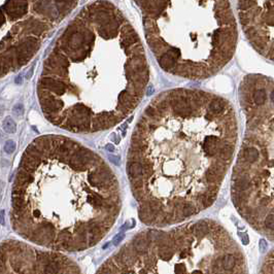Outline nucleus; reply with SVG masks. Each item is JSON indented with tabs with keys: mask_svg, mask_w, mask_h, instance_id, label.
<instances>
[{
	"mask_svg": "<svg viewBox=\"0 0 274 274\" xmlns=\"http://www.w3.org/2000/svg\"><path fill=\"white\" fill-rule=\"evenodd\" d=\"M140 37L113 3L86 5L45 60L37 96L45 117L75 133L113 127L133 111L148 84Z\"/></svg>",
	"mask_w": 274,
	"mask_h": 274,
	"instance_id": "nucleus-1",
	"label": "nucleus"
},
{
	"mask_svg": "<svg viewBox=\"0 0 274 274\" xmlns=\"http://www.w3.org/2000/svg\"><path fill=\"white\" fill-rule=\"evenodd\" d=\"M140 9L148 46L167 73L207 79L234 56L238 29L229 0H150Z\"/></svg>",
	"mask_w": 274,
	"mask_h": 274,
	"instance_id": "nucleus-2",
	"label": "nucleus"
},
{
	"mask_svg": "<svg viewBox=\"0 0 274 274\" xmlns=\"http://www.w3.org/2000/svg\"><path fill=\"white\" fill-rule=\"evenodd\" d=\"M77 1L6 0L1 9V76L26 65Z\"/></svg>",
	"mask_w": 274,
	"mask_h": 274,
	"instance_id": "nucleus-3",
	"label": "nucleus"
},
{
	"mask_svg": "<svg viewBox=\"0 0 274 274\" xmlns=\"http://www.w3.org/2000/svg\"><path fill=\"white\" fill-rule=\"evenodd\" d=\"M240 25L250 46L274 62V0H236Z\"/></svg>",
	"mask_w": 274,
	"mask_h": 274,
	"instance_id": "nucleus-4",
	"label": "nucleus"
},
{
	"mask_svg": "<svg viewBox=\"0 0 274 274\" xmlns=\"http://www.w3.org/2000/svg\"><path fill=\"white\" fill-rule=\"evenodd\" d=\"M151 243L153 242L147 238V232H143L135 236L133 240H132L131 244L139 255H145V253H147Z\"/></svg>",
	"mask_w": 274,
	"mask_h": 274,
	"instance_id": "nucleus-5",
	"label": "nucleus"
},
{
	"mask_svg": "<svg viewBox=\"0 0 274 274\" xmlns=\"http://www.w3.org/2000/svg\"><path fill=\"white\" fill-rule=\"evenodd\" d=\"M127 173L130 181L135 179L144 178L143 165L137 160H128L127 163Z\"/></svg>",
	"mask_w": 274,
	"mask_h": 274,
	"instance_id": "nucleus-6",
	"label": "nucleus"
},
{
	"mask_svg": "<svg viewBox=\"0 0 274 274\" xmlns=\"http://www.w3.org/2000/svg\"><path fill=\"white\" fill-rule=\"evenodd\" d=\"M191 232L196 237L201 238L209 232V225L204 221H200L191 227Z\"/></svg>",
	"mask_w": 274,
	"mask_h": 274,
	"instance_id": "nucleus-7",
	"label": "nucleus"
},
{
	"mask_svg": "<svg viewBox=\"0 0 274 274\" xmlns=\"http://www.w3.org/2000/svg\"><path fill=\"white\" fill-rule=\"evenodd\" d=\"M235 187L237 188L238 191H245L250 187V180L245 175H238L237 177L234 178Z\"/></svg>",
	"mask_w": 274,
	"mask_h": 274,
	"instance_id": "nucleus-8",
	"label": "nucleus"
},
{
	"mask_svg": "<svg viewBox=\"0 0 274 274\" xmlns=\"http://www.w3.org/2000/svg\"><path fill=\"white\" fill-rule=\"evenodd\" d=\"M235 264H236V259L233 255L228 253V255H226L224 258H223V268H224V270H226V271L232 270L235 267Z\"/></svg>",
	"mask_w": 274,
	"mask_h": 274,
	"instance_id": "nucleus-9",
	"label": "nucleus"
},
{
	"mask_svg": "<svg viewBox=\"0 0 274 274\" xmlns=\"http://www.w3.org/2000/svg\"><path fill=\"white\" fill-rule=\"evenodd\" d=\"M3 129L7 133H15L16 132V123L12 118H6L3 122Z\"/></svg>",
	"mask_w": 274,
	"mask_h": 274,
	"instance_id": "nucleus-10",
	"label": "nucleus"
},
{
	"mask_svg": "<svg viewBox=\"0 0 274 274\" xmlns=\"http://www.w3.org/2000/svg\"><path fill=\"white\" fill-rule=\"evenodd\" d=\"M265 227L269 230H274V212L269 214L265 219Z\"/></svg>",
	"mask_w": 274,
	"mask_h": 274,
	"instance_id": "nucleus-11",
	"label": "nucleus"
},
{
	"mask_svg": "<svg viewBox=\"0 0 274 274\" xmlns=\"http://www.w3.org/2000/svg\"><path fill=\"white\" fill-rule=\"evenodd\" d=\"M16 150V143L13 140H7L4 145V151L6 154H12Z\"/></svg>",
	"mask_w": 274,
	"mask_h": 274,
	"instance_id": "nucleus-12",
	"label": "nucleus"
},
{
	"mask_svg": "<svg viewBox=\"0 0 274 274\" xmlns=\"http://www.w3.org/2000/svg\"><path fill=\"white\" fill-rule=\"evenodd\" d=\"M259 248H260V252H261L262 253H264L266 252V249L268 248V243H267V241L265 239H261L259 242Z\"/></svg>",
	"mask_w": 274,
	"mask_h": 274,
	"instance_id": "nucleus-13",
	"label": "nucleus"
},
{
	"mask_svg": "<svg viewBox=\"0 0 274 274\" xmlns=\"http://www.w3.org/2000/svg\"><path fill=\"white\" fill-rule=\"evenodd\" d=\"M124 238H125V233L124 232L119 233L118 235L114 236V238H113V244L114 245H118L119 243H121V241H123Z\"/></svg>",
	"mask_w": 274,
	"mask_h": 274,
	"instance_id": "nucleus-14",
	"label": "nucleus"
},
{
	"mask_svg": "<svg viewBox=\"0 0 274 274\" xmlns=\"http://www.w3.org/2000/svg\"><path fill=\"white\" fill-rule=\"evenodd\" d=\"M239 237L241 238V241L244 245L248 244L249 242V238H248V235L246 234V233H243V232H240L239 233Z\"/></svg>",
	"mask_w": 274,
	"mask_h": 274,
	"instance_id": "nucleus-15",
	"label": "nucleus"
},
{
	"mask_svg": "<svg viewBox=\"0 0 274 274\" xmlns=\"http://www.w3.org/2000/svg\"><path fill=\"white\" fill-rule=\"evenodd\" d=\"M108 159H109V161H110L113 164L116 165V166H119L120 163H121L120 158L118 157V156H108Z\"/></svg>",
	"mask_w": 274,
	"mask_h": 274,
	"instance_id": "nucleus-16",
	"label": "nucleus"
},
{
	"mask_svg": "<svg viewBox=\"0 0 274 274\" xmlns=\"http://www.w3.org/2000/svg\"><path fill=\"white\" fill-rule=\"evenodd\" d=\"M253 184H255L256 185H260L262 184V178L260 177V176L255 177V178H253Z\"/></svg>",
	"mask_w": 274,
	"mask_h": 274,
	"instance_id": "nucleus-17",
	"label": "nucleus"
},
{
	"mask_svg": "<svg viewBox=\"0 0 274 274\" xmlns=\"http://www.w3.org/2000/svg\"><path fill=\"white\" fill-rule=\"evenodd\" d=\"M260 204L263 205V206H267V205L269 204V201L267 200L266 198H262L261 200H260Z\"/></svg>",
	"mask_w": 274,
	"mask_h": 274,
	"instance_id": "nucleus-18",
	"label": "nucleus"
},
{
	"mask_svg": "<svg viewBox=\"0 0 274 274\" xmlns=\"http://www.w3.org/2000/svg\"><path fill=\"white\" fill-rule=\"evenodd\" d=\"M106 150L108 151H114V147H113V145H111V144H107L106 145Z\"/></svg>",
	"mask_w": 274,
	"mask_h": 274,
	"instance_id": "nucleus-19",
	"label": "nucleus"
},
{
	"mask_svg": "<svg viewBox=\"0 0 274 274\" xmlns=\"http://www.w3.org/2000/svg\"><path fill=\"white\" fill-rule=\"evenodd\" d=\"M1 225H4V210H1Z\"/></svg>",
	"mask_w": 274,
	"mask_h": 274,
	"instance_id": "nucleus-20",
	"label": "nucleus"
},
{
	"mask_svg": "<svg viewBox=\"0 0 274 274\" xmlns=\"http://www.w3.org/2000/svg\"><path fill=\"white\" fill-rule=\"evenodd\" d=\"M192 274H203V273L200 271V270H195L194 272H192Z\"/></svg>",
	"mask_w": 274,
	"mask_h": 274,
	"instance_id": "nucleus-21",
	"label": "nucleus"
}]
</instances>
